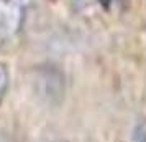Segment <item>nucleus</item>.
<instances>
[{
	"mask_svg": "<svg viewBox=\"0 0 146 142\" xmlns=\"http://www.w3.org/2000/svg\"><path fill=\"white\" fill-rule=\"evenodd\" d=\"M100 5L105 8V10H108V8H112L113 5H117L118 2H121V0H99Z\"/></svg>",
	"mask_w": 146,
	"mask_h": 142,
	"instance_id": "3",
	"label": "nucleus"
},
{
	"mask_svg": "<svg viewBox=\"0 0 146 142\" xmlns=\"http://www.w3.org/2000/svg\"><path fill=\"white\" fill-rule=\"evenodd\" d=\"M0 142H5V141H0Z\"/></svg>",
	"mask_w": 146,
	"mask_h": 142,
	"instance_id": "4",
	"label": "nucleus"
},
{
	"mask_svg": "<svg viewBox=\"0 0 146 142\" xmlns=\"http://www.w3.org/2000/svg\"><path fill=\"white\" fill-rule=\"evenodd\" d=\"M31 0H0V48L18 36Z\"/></svg>",
	"mask_w": 146,
	"mask_h": 142,
	"instance_id": "1",
	"label": "nucleus"
},
{
	"mask_svg": "<svg viewBox=\"0 0 146 142\" xmlns=\"http://www.w3.org/2000/svg\"><path fill=\"white\" fill-rule=\"evenodd\" d=\"M8 84H10V73H8V66L5 63H0V102L7 94Z\"/></svg>",
	"mask_w": 146,
	"mask_h": 142,
	"instance_id": "2",
	"label": "nucleus"
}]
</instances>
